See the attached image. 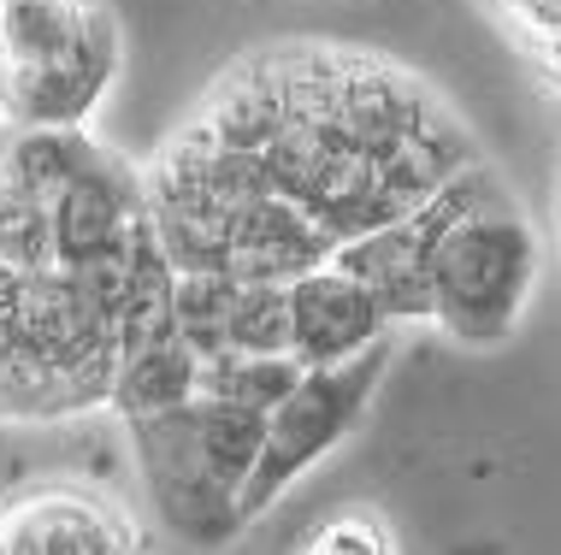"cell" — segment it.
<instances>
[{"instance_id": "14", "label": "cell", "mask_w": 561, "mask_h": 555, "mask_svg": "<svg viewBox=\"0 0 561 555\" xmlns=\"http://www.w3.org/2000/svg\"><path fill=\"white\" fill-rule=\"evenodd\" d=\"M290 284H237L231 355H290Z\"/></svg>"}, {"instance_id": "1", "label": "cell", "mask_w": 561, "mask_h": 555, "mask_svg": "<svg viewBox=\"0 0 561 555\" xmlns=\"http://www.w3.org/2000/svg\"><path fill=\"white\" fill-rule=\"evenodd\" d=\"M432 213V325L461 349H503L533 308L543 243L491 160L426 201Z\"/></svg>"}, {"instance_id": "13", "label": "cell", "mask_w": 561, "mask_h": 555, "mask_svg": "<svg viewBox=\"0 0 561 555\" xmlns=\"http://www.w3.org/2000/svg\"><path fill=\"white\" fill-rule=\"evenodd\" d=\"M296 384H301V367L290 355H219V361L202 367V396L249 414H272Z\"/></svg>"}, {"instance_id": "3", "label": "cell", "mask_w": 561, "mask_h": 555, "mask_svg": "<svg viewBox=\"0 0 561 555\" xmlns=\"http://www.w3.org/2000/svg\"><path fill=\"white\" fill-rule=\"evenodd\" d=\"M130 455L160 527L195 550H225L242 532V490L266 443V414L195 396L172 414L136 419Z\"/></svg>"}, {"instance_id": "5", "label": "cell", "mask_w": 561, "mask_h": 555, "mask_svg": "<svg viewBox=\"0 0 561 555\" xmlns=\"http://www.w3.org/2000/svg\"><path fill=\"white\" fill-rule=\"evenodd\" d=\"M148 224V189L142 166L118 160L113 148H101L83 166V177L48 207V243L59 273H89L101 261H118L136 231Z\"/></svg>"}, {"instance_id": "12", "label": "cell", "mask_w": 561, "mask_h": 555, "mask_svg": "<svg viewBox=\"0 0 561 555\" xmlns=\"http://www.w3.org/2000/svg\"><path fill=\"white\" fill-rule=\"evenodd\" d=\"M231 308H237V278L225 273H184L172 284V325L202 367L231 355Z\"/></svg>"}, {"instance_id": "9", "label": "cell", "mask_w": 561, "mask_h": 555, "mask_svg": "<svg viewBox=\"0 0 561 555\" xmlns=\"http://www.w3.org/2000/svg\"><path fill=\"white\" fill-rule=\"evenodd\" d=\"M337 243L313 224L301 201L266 195V201L242 207L231 219V243H225V278L237 284H296L301 273L325 266Z\"/></svg>"}, {"instance_id": "16", "label": "cell", "mask_w": 561, "mask_h": 555, "mask_svg": "<svg viewBox=\"0 0 561 555\" xmlns=\"http://www.w3.org/2000/svg\"><path fill=\"white\" fill-rule=\"evenodd\" d=\"M301 555H397V537L373 514H337L301 544Z\"/></svg>"}, {"instance_id": "7", "label": "cell", "mask_w": 561, "mask_h": 555, "mask_svg": "<svg viewBox=\"0 0 561 555\" xmlns=\"http://www.w3.org/2000/svg\"><path fill=\"white\" fill-rule=\"evenodd\" d=\"M284 296H290V361L301 372L348 367L367 349H378V343H390V332H397L385 320V308L331 261L301 273Z\"/></svg>"}, {"instance_id": "15", "label": "cell", "mask_w": 561, "mask_h": 555, "mask_svg": "<svg viewBox=\"0 0 561 555\" xmlns=\"http://www.w3.org/2000/svg\"><path fill=\"white\" fill-rule=\"evenodd\" d=\"M484 7L538 71H550L561 59V0H484Z\"/></svg>"}, {"instance_id": "4", "label": "cell", "mask_w": 561, "mask_h": 555, "mask_svg": "<svg viewBox=\"0 0 561 555\" xmlns=\"http://www.w3.org/2000/svg\"><path fill=\"white\" fill-rule=\"evenodd\" d=\"M385 372H390V343H378V349H367L348 367L301 372V384L266 414L261 461H254V478L242 490V527L261 520L284 490L301 485L320 461H331L355 438L360 419L373 408V396H378V384H385Z\"/></svg>"}, {"instance_id": "8", "label": "cell", "mask_w": 561, "mask_h": 555, "mask_svg": "<svg viewBox=\"0 0 561 555\" xmlns=\"http://www.w3.org/2000/svg\"><path fill=\"white\" fill-rule=\"evenodd\" d=\"M331 266L348 273L360 290L385 308L390 325L432 320V213L420 207L414 219L385 224L373 236H355L331 254Z\"/></svg>"}, {"instance_id": "17", "label": "cell", "mask_w": 561, "mask_h": 555, "mask_svg": "<svg viewBox=\"0 0 561 555\" xmlns=\"http://www.w3.org/2000/svg\"><path fill=\"white\" fill-rule=\"evenodd\" d=\"M0 137H7V125H0Z\"/></svg>"}, {"instance_id": "10", "label": "cell", "mask_w": 561, "mask_h": 555, "mask_svg": "<svg viewBox=\"0 0 561 555\" xmlns=\"http://www.w3.org/2000/svg\"><path fill=\"white\" fill-rule=\"evenodd\" d=\"M101 148L107 142H95L89 130H7L0 137V195L48 213Z\"/></svg>"}, {"instance_id": "6", "label": "cell", "mask_w": 561, "mask_h": 555, "mask_svg": "<svg viewBox=\"0 0 561 555\" xmlns=\"http://www.w3.org/2000/svg\"><path fill=\"white\" fill-rule=\"evenodd\" d=\"M0 555H142V537L107 490L30 485L0 502Z\"/></svg>"}, {"instance_id": "2", "label": "cell", "mask_w": 561, "mask_h": 555, "mask_svg": "<svg viewBox=\"0 0 561 555\" xmlns=\"http://www.w3.org/2000/svg\"><path fill=\"white\" fill-rule=\"evenodd\" d=\"M125 71L107 0H0V125L89 130Z\"/></svg>"}, {"instance_id": "11", "label": "cell", "mask_w": 561, "mask_h": 555, "mask_svg": "<svg viewBox=\"0 0 561 555\" xmlns=\"http://www.w3.org/2000/svg\"><path fill=\"white\" fill-rule=\"evenodd\" d=\"M195 396H202V361L190 355L184 337H165V343H154V349L118 361L107 408L125 419V426H136V419L172 414V408H184V402H195Z\"/></svg>"}]
</instances>
